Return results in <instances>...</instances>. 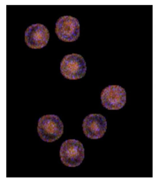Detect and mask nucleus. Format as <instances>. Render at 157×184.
Masks as SVG:
<instances>
[{
  "instance_id": "nucleus-1",
  "label": "nucleus",
  "mask_w": 157,
  "mask_h": 184,
  "mask_svg": "<svg viewBox=\"0 0 157 184\" xmlns=\"http://www.w3.org/2000/svg\"><path fill=\"white\" fill-rule=\"evenodd\" d=\"M37 130L39 136L43 140L50 142L61 137L63 133V125L57 116L46 115L39 119Z\"/></svg>"
},
{
  "instance_id": "nucleus-2",
  "label": "nucleus",
  "mask_w": 157,
  "mask_h": 184,
  "mask_svg": "<svg viewBox=\"0 0 157 184\" xmlns=\"http://www.w3.org/2000/svg\"><path fill=\"white\" fill-rule=\"evenodd\" d=\"M60 72L66 78L70 80L80 79L85 75L86 62L80 55L75 53L66 55L60 64Z\"/></svg>"
},
{
  "instance_id": "nucleus-3",
  "label": "nucleus",
  "mask_w": 157,
  "mask_h": 184,
  "mask_svg": "<svg viewBox=\"0 0 157 184\" xmlns=\"http://www.w3.org/2000/svg\"><path fill=\"white\" fill-rule=\"evenodd\" d=\"M59 153L63 163L69 167L78 166L84 157L83 145L75 139H68L64 142L61 146Z\"/></svg>"
},
{
  "instance_id": "nucleus-4",
  "label": "nucleus",
  "mask_w": 157,
  "mask_h": 184,
  "mask_svg": "<svg viewBox=\"0 0 157 184\" xmlns=\"http://www.w3.org/2000/svg\"><path fill=\"white\" fill-rule=\"evenodd\" d=\"M55 31L58 38L63 41H75L78 39L80 34L78 21L71 16L61 17L56 23Z\"/></svg>"
},
{
  "instance_id": "nucleus-5",
  "label": "nucleus",
  "mask_w": 157,
  "mask_h": 184,
  "mask_svg": "<svg viewBox=\"0 0 157 184\" xmlns=\"http://www.w3.org/2000/svg\"><path fill=\"white\" fill-rule=\"evenodd\" d=\"M101 99L102 105L105 108L108 110H118L126 103V91L120 86L109 85L102 90Z\"/></svg>"
},
{
  "instance_id": "nucleus-6",
  "label": "nucleus",
  "mask_w": 157,
  "mask_h": 184,
  "mask_svg": "<svg viewBox=\"0 0 157 184\" xmlns=\"http://www.w3.org/2000/svg\"><path fill=\"white\" fill-rule=\"evenodd\" d=\"M86 136L91 139L101 138L107 129L106 118L99 114H91L85 117L82 124Z\"/></svg>"
},
{
  "instance_id": "nucleus-7",
  "label": "nucleus",
  "mask_w": 157,
  "mask_h": 184,
  "mask_svg": "<svg viewBox=\"0 0 157 184\" xmlns=\"http://www.w3.org/2000/svg\"><path fill=\"white\" fill-rule=\"evenodd\" d=\"M49 33L47 28L40 24H32L26 29L25 40L29 47L33 49L41 48L47 44Z\"/></svg>"
}]
</instances>
